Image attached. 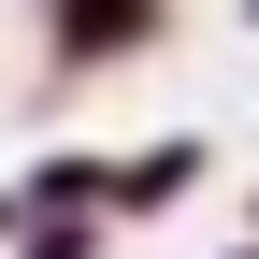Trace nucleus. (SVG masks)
<instances>
[{"instance_id": "obj_3", "label": "nucleus", "mask_w": 259, "mask_h": 259, "mask_svg": "<svg viewBox=\"0 0 259 259\" xmlns=\"http://www.w3.org/2000/svg\"><path fill=\"white\" fill-rule=\"evenodd\" d=\"M0 231H15V202H0Z\"/></svg>"}, {"instance_id": "obj_1", "label": "nucleus", "mask_w": 259, "mask_h": 259, "mask_svg": "<svg viewBox=\"0 0 259 259\" xmlns=\"http://www.w3.org/2000/svg\"><path fill=\"white\" fill-rule=\"evenodd\" d=\"M144 15H158V0H58V44H72V58H115Z\"/></svg>"}, {"instance_id": "obj_2", "label": "nucleus", "mask_w": 259, "mask_h": 259, "mask_svg": "<svg viewBox=\"0 0 259 259\" xmlns=\"http://www.w3.org/2000/svg\"><path fill=\"white\" fill-rule=\"evenodd\" d=\"M187 158H202V144H144V158H130V187H115V202H173V187H187Z\"/></svg>"}]
</instances>
